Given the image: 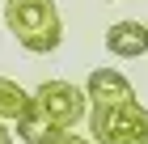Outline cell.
Returning <instances> with one entry per match:
<instances>
[{"mask_svg":"<svg viewBox=\"0 0 148 144\" xmlns=\"http://www.w3.org/2000/svg\"><path fill=\"white\" fill-rule=\"evenodd\" d=\"M106 51L119 59H136L148 51V25L140 21H114L110 30H106Z\"/></svg>","mask_w":148,"mask_h":144,"instance_id":"obj_5","label":"cell"},{"mask_svg":"<svg viewBox=\"0 0 148 144\" xmlns=\"http://www.w3.org/2000/svg\"><path fill=\"white\" fill-rule=\"evenodd\" d=\"M0 144H13V132L4 127V123H0Z\"/></svg>","mask_w":148,"mask_h":144,"instance_id":"obj_9","label":"cell"},{"mask_svg":"<svg viewBox=\"0 0 148 144\" xmlns=\"http://www.w3.org/2000/svg\"><path fill=\"white\" fill-rule=\"evenodd\" d=\"M34 102L42 106L47 119L59 123V127H76V123L85 119V106H93L89 93L76 89L72 81H42V85L34 89Z\"/></svg>","mask_w":148,"mask_h":144,"instance_id":"obj_3","label":"cell"},{"mask_svg":"<svg viewBox=\"0 0 148 144\" xmlns=\"http://www.w3.org/2000/svg\"><path fill=\"white\" fill-rule=\"evenodd\" d=\"M4 25L30 55H51L64 43L55 0H4Z\"/></svg>","mask_w":148,"mask_h":144,"instance_id":"obj_1","label":"cell"},{"mask_svg":"<svg viewBox=\"0 0 148 144\" xmlns=\"http://www.w3.org/2000/svg\"><path fill=\"white\" fill-rule=\"evenodd\" d=\"M85 93H89L93 106H119V102H131V98H136L131 81H127L119 68H93L89 81H85Z\"/></svg>","mask_w":148,"mask_h":144,"instance_id":"obj_4","label":"cell"},{"mask_svg":"<svg viewBox=\"0 0 148 144\" xmlns=\"http://www.w3.org/2000/svg\"><path fill=\"white\" fill-rule=\"evenodd\" d=\"M13 127H17V140H21V144H51L59 132H64L59 123H51V119L42 114V106H38L34 98H30V106L21 110V119L13 123Z\"/></svg>","mask_w":148,"mask_h":144,"instance_id":"obj_6","label":"cell"},{"mask_svg":"<svg viewBox=\"0 0 148 144\" xmlns=\"http://www.w3.org/2000/svg\"><path fill=\"white\" fill-rule=\"evenodd\" d=\"M30 98H34V93H25L17 81L0 76V123H17V119H21V110L30 106Z\"/></svg>","mask_w":148,"mask_h":144,"instance_id":"obj_7","label":"cell"},{"mask_svg":"<svg viewBox=\"0 0 148 144\" xmlns=\"http://www.w3.org/2000/svg\"><path fill=\"white\" fill-rule=\"evenodd\" d=\"M89 132L97 144H148V106L136 98L119 106H89Z\"/></svg>","mask_w":148,"mask_h":144,"instance_id":"obj_2","label":"cell"},{"mask_svg":"<svg viewBox=\"0 0 148 144\" xmlns=\"http://www.w3.org/2000/svg\"><path fill=\"white\" fill-rule=\"evenodd\" d=\"M51 144H97V140H93V136H80V132H72V127H64V132H59Z\"/></svg>","mask_w":148,"mask_h":144,"instance_id":"obj_8","label":"cell"}]
</instances>
